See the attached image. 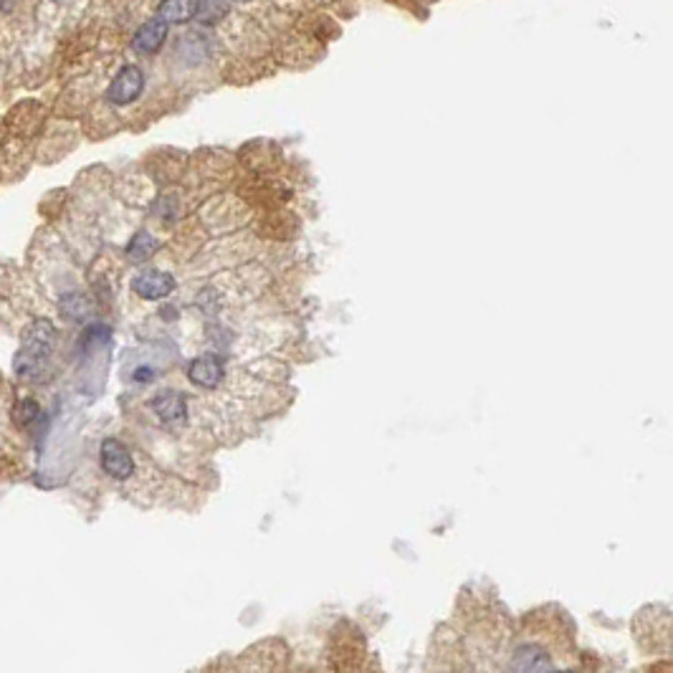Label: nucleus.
I'll list each match as a JSON object with an SVG mask.
<instances>
[{
  "mask_svg": "<svg viewBox=\"0 0 673 673\" xmlns=\"http://www.w3.org/2000/svg\"><path fill=\"white\" fill-rule=\"evenodd\" d=\"M560 673H575V671H560Z\"/></svg>",
  "mask_w": 673,
  "mask_h": 673,
  "instance_id": "2eb2a0df",
  "label": "nucleus"
},
{
  "mask_svg": "<svg viewBox=\"0 0 673 673\" xmlns=\"http://www.w3.org/2000/svg\"><path fill=\"white\" fill-rule=\"evenodd\" d=\"M132 289L147 301L165 299L175 289V279L165 271H142L140 276H135Z\"/></svg>",
  "mask_w": 673,
  "mask_h": 673,
  "instance_id": "20e7f679",
  "label": "nucleus"
},
{
  "mask_svg": "<svg viewBox=\"0 0 673 673\" xmlns=\"http://www.w3.org/2000/svg\"><path fill=\"white\" fill-rule=\"evenodd\" d=\"M35 415H38V406H35L34 400H23V403H20V410L16 407V421H20L23 425L31 423Z\"/></svg>",
  "mask_w": 673,
  "mask_h": 673,
  "instance_id": "ddd939ff",
  "label": "nucleus"
},
{
  "mask_svg": "<svg viewBox=\"0 0 673 673\" xmlns=\"http://www.w3.org/2000/svg\"><path fill=\"white\" fill-rule=\"evenodd\" d=\"M150 377H152V370H150V367H142V370L135 372V380H142V383L150 380Z\"/></svg>",
  "mask_w": 673,
  "mask_h": 673,
  "instance_id": "4468645a",
  "label": "nucleus"
},
{
  "mask_svg": "<svg viewBox=\"0 0 673 673\" xmlns=\"http://www.w3.org/2000/svg\"><path fill=\"white\" fill-rule=\"evenodd\" d=\"M61 312L66 314L69 319H84L91 312V306H89V301L84 297H64L61 301Z\"/></svg>",
  "mask_w": 673,
  "mask_h": 673,
  "instance_id": "f8f14e48",
  "label": "nucleus"
},
{
  "mask_svg": "<svg viewBox=\"0 0 673 673\" xmlns=\"http://www.w3.org/2000/svg\"><path fill=\"white\" fill-rule=\"evenodd\" d=\"M158 241L150 236V233H137L132 241H129V246H127V256L132 259V261H147L155 251H158Z\"/></svg>",
  "mask_w": 673,
  "mask_h": 673,
  "instance_id": "9d476101",
  "label": "nucleus"
},
{
  "mask_svg": "<svg viewBox=\"0 0 673 673\" xmlns=\"http://www.w3.org/2000/svg\"><path fill=\"white\" fill-rule=\"evenodd\" d=\"M514 673H554L552 671V661L549 655L537 648V646H524L514 654L512 661Z\"/></svg>",
  "mask_w": 673,
  "mask_h": 673,
  "instance_id": "6e6552de",
  "label": "nucleus"
},
{
  "mask_svg": "<svg viewBox=\"0 0 673 673\" xmlns=\"http://www.w3.org/2000/svg\"><path fill=\"white\" fill-rule=\"evenodd\" d=\"M53 335V327L43 319L31 324V329L23 335V350L16 354V372L20 377H31L41 370L46 354L51 352Z\"/></svg>",
  "mask_w": 673,
  "mask_h": 673,
  "instance_id": "f257e3e1",
  "label": "nucleus"
},
{
  "mask_svg": "<svg viewBox=\"0 0 673 673\" xmlns=\"http://www.w3.org/2000/svg\"><path fill=\"white\" fill-rule=\"evenodd\" d=\"M228 11V3H211V0H203V3H197V8H195V20H200V23H215L218 18L226 16Z\"/></svg>",
  "mask_w": 673,
  "mask_h": 673,
  "instance_id": "9b49d317",
  "label": "nucleus"
},
{
  "mask_svg": "<svg viewBox=\"0 0 673 673\" xmlns=\"http://www.w3.org/2000/svg\"><path fill=\"white\" fill-rule=\"evenodd\" d=\"M142 89H144V71L135 64H127L106 89V99L114 106L132 104L142 94Z\"/></svg>",
  "mask_w": 673,
  "mask_h": 673,
  "instance_id": "f03ea898",
  "label": "nucleus"
},
{
  "mask_svg": "<svg viewBox=\"0 0 673 673\" xmlns=\"http://www.w3.org/2000/svg\"><path fill=\"white\" fill-rule=\"evenodd\" d=\"M195 8L197 3H188V0H167L159 5V18L167 23H182L188 18H195Z\"/></svg>",
  "mask_w": 673,
  "mask_h": 673,
  "instance_id": "1a4fd4ad",
  "label": "nucleus"
},
{
  "mask_svg": "<svg viewBox=\"0 0 673 673\" xmlns=\"http://www.w3.org/2000/svg\"><path fill=\"white\" fill-rule=\"evenodd\" d=\"M102 468L112 478L117 481H124L135 474V460L129 456V451L124 448L122 443L114 441V438H106L102 443Z\"/></svg>",
  "mask_w": 673,
  "mask_h": 673,
  "instance_id": "7ed1b4c3",
  "label": "nucleus"
},
{
  "mask_svg": "<svg viewBox=\"0 0 673 673\" xmlns=\"http://www.w3.org/2000/svg\"><path fill=\"white\" fill-rule=\"evenodd\" d=\"M188 380L195 383L197 388H218V383L223 380V367L220 362L211 357V354H203V357H195L193 362L188 365Z\"/></svg>",
  "mask_w": 673,
  "mask_h": 673,
  "instance_id": "423d86ee",
  "label": "nucleus"
},
{
  "mask_svg": "<svg viewBox=\"0 0 673 673\" xmlns=\"http://www.w3.org/2000/svg\"><path fill=\"white\" fill-rule=\"evenodd\" d=\"M167 28H170V23H167V20H162L159 16L152 18V20H147L140 31L135 34V49H137L140 53H147V56L158 53L159 46H162V43H165V38H167Z\"/></svg>",
  "mask_w": 673,
  "mask_h": 673,
  "instance_id": "0eeeda50",
  "label": "nucleus"
},
{
  "mask_svg": "<svg viewBox=\"0 0 673 673\" xmlns=\"http://www.w3.org/2000/svg\"><path fill=\"white\" fill-rule=\"evenodd\" d=\"M152 410L158 413L159 421L165 423L177 425L188 421V406H185V398L177 392V390H159L158 395L152 398Z\"/></svg>",
  "mask_w": 673,
  "mask_h": 673,
  "instance_id": "39448f33",
  "label": "nucleus"
}]
</instances>
